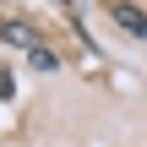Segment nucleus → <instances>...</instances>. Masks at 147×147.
I'll list each match as a JSON object with an SVG mask.
<instances>
[{"instance_id":"nucleus-1","label":"nucleus","mask_w":147,"mask_h":147,"mask_svg":"<svg viewBox=\"0 0 147 147\" xmlns=\"http://www.w3.org/2000/svg\"><path fill=\"white\" fill-rule=\"evenodd\" d=\"M109 22L125 27L131 38H147V11L136 5V0H109Z\"/></svg>"},{"instance_id":"nucleus-2","label":"nucleus","mask_w":147,"mask_h":147,"mask_svg":"<svg viewBox=\"0 0 147 147\" xmlns=\"http://www.w3.org/2000/svg\"><path fill=\"white\" fill-rule=\"evenodd\" d=\"M0 38H5L11 49H38V33H33L27 22H16V16H11V22H0Z\"/></svg>"},{"instance_id":"nucleus-3","label":"nucleus","mask_w":147,"mask_h":147,"mask_svg":"<svg viewBox=\"0 0 147 147\" xmlns=\"http://www.w3.org/2000/svg\"><path fill=\"white\" fill-rule=\"evenodd\" d=\"M27 65H33V71H55V65H60V55L38 44V49H27Z\"/></svg>"}]
</instances>
